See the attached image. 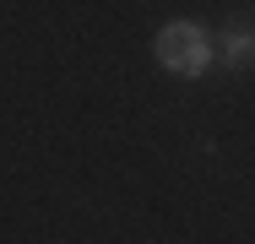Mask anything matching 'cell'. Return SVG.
<instances>
[{
	"instance_id": "1",
	"label": "cell",
	"mask_w": 255,
	"mask_h": 244,
	"mask_svg": "<svg viewBox=\"0 0 255 244\" xmlns=\"http://www.w3.org/2000/svg\"><path fill=\"white\" fill-rule=\"evenodd\" d=\"M152 54L163 71H174V76H185V82H196L212 71V60H217V44H212V33L196 27V22H163L152 38Z\"/></svg>"
},
{
	"instance_id": "2",
	"label": "cell",
	"mask_w": 255,
	"mask_h": 244,
	"mask_svg": "<svg viewBox=\"0 0 255 244\" xmlns=\"http://www.w3.org/2000/svg\"><path fill=\"white\" fill-rule=\"evenodd\" d=\"M217 44V60L223 65H234V71H250L255 65V27L250 22H239V27H228L223 38H212Z\"/></svg>"
}]
</instances>
